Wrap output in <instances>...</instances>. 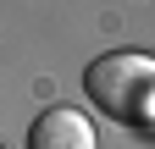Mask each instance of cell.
I'll return each mask as SVG.
<instances>
[{
	"label": "cell",
	"instance_id": "obj_1",
	"mask_svg": "<svg viewBox=\"0 0 155 149\" xmlns=\"http://www.w3.org/2000/svg\"><path fill=\"white\" fill-rule=\"evenodd\" d=\"M89 100L122 127H155V55L144 50H111L83 72Z\"/></svg>",
	"mask_w": 155,
	"mask_h": 149
},
{
	"label": "cell",
	"instance_id": "obj_2",
	"mask_svg": "<svg viewBox=\"0 0 155 149\" xmlns=\"http://www.w3.org/2000/svg\"><path fill=\"white\" fill-rule=\"evenodd\" d=\"M28 149H100V133H94V122L83 110L55 105L28 127Z\"/></svg>",
	"mask_w": 155,
	"mask_h": 149
}]
</instances>
